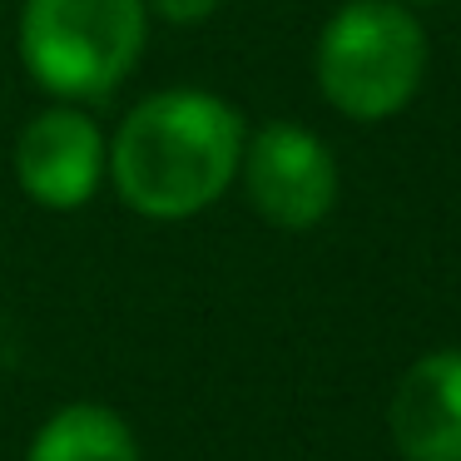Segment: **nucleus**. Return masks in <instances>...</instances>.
<instances>
[{"mask_svg": "<svg viewBox=\"0 0 461 461\" xmlns=\"http://www.w3.org/2000/svg\"><path fill=\"white\" fill-rule=\"evenodd\" d=\"M249 124L223 95L174 85L154 90L120 120L110 174L124 209L154 223H179L213 209L239 179Z\"/></svg>", "mask_w": 461, "mask_h": 461, "instance_id": "obj_1", "label": "nucleus"}, {"mask_svg": "<svg viewBox=\"0 0 461 461\" xmlns=\"http://www.w3.org/2000/svg\"><path fill=\"white\" fill-rule=\"evenodd\" d=\"M144 0H25L15 21L21 65L50 100H110L144 60Z\"/></svg>", "mask_w": 461, "mask_h": 461, "instance_id": "obj_2", "label": "nucleus"}, {"mask_svg": "<svg viewBox=\"0 0 461 461\" xmlns=\"http://www.w3.org/2000/svg\"><path fill=\"white\" fill-rule=\"evenodd\" d=\"M318 90L357 124L407 110L427 75V35L402 0H348L318 35Z\"/></svg>", "mask_w": 461, "mask_h": 461, "instance_id": "obj_3", "label": "nucleus"}, {"mask_svg": "<svg viewBox=\"0 0 461 461\" xmlns=\"http://www.w3.org/2000/svg\"><path fill=\"white\" fill-rule=\"evenodd\" d=\"M239 179L263 223L303 233L322 223L338 203V159L312 130L273 120L249 134Z\"/></svg>", "mask_w": 461, "mask_h": 461, "instance_id": "obj_4", "label": "nucleus"}, {"mask_svg": "<svg viewBox=\"0 0 461 461\" xmlns=\"http://www.w3.org/2000/svg\"><path fill=\"white\" fill-rule=\"evenodd\" d=\"M104 174H110V140L80 104L55 100L15 134V184L35 209H85L100 194Z\"/></svg>", "mask_w": 461, "mask_h": 461, "instance_id": "obj_5", "label": "nucleus"}, {"mask_svg": "<svg viewBox=\"0 0 461 461\" xmlns=\"http://www.w3.org/2000/svg\"><path fill=\"white\" fill-rule=\"evenodd\" d=\"M387 427L407 461H461V348L427 352L402 372Z\"/></svg>", "mask_w": 461, "mask_h": 461, "instance_id": "obj_6", "label": "nucleus"}, {"mask_svg": "<svg viewBox=\"0 0 461 461\" xmlns=\"http://www.w3.org/2000/svg\"><path fill=\"white\" fill-rule=\"evenodd\" d=\"M25 461H144L130 417L104 402H65L35 427Z\"/></svg>", "mask_w": 461, "mask_h": 461, "instance_id": "obj_7", "label": "nucleus"}, {"mask_svg": "<svg viewBox=\"0 0 461 461\" xmlns=\"http://www.w3.org/2000/svg\"><path fill=\"white\" fill-rule=\"evenodd\" d=\"M223 0H144V11L159 15L164 25H199L219 11Z\"/></svg>", "mask_w": 461, "mask_h": 461, "instance_id": "obj_8", "label": "nucleus"}, {"mask_svg": "<svg viewBox=\"0 0 461 461\" xmlns=\"http://www.w3.org/2000/svg\"><path fill=\"white\" fill-rule=\"evenodd\" d=\"M402 5L411 11V5H441V0H402Z\"/></svg>", "mask_w": 461, "mask_h": 461, "instance_id": "obj_9", "label": "nucleus"}]
</instances>
